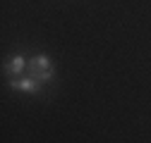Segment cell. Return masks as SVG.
<instances>
[{
  "mask_svg": "<svg viewBox=\"0 0 151 143\" xmlns=\"http://www.w3.org/2000/svg\"><path fill=\"white\" fill-rule=\"evenodd\" d=\"M27 64H29V62H27L22 55H14V57H10V62L5 64V72L12 74V76H22L24 69H27Z\"/></svg>",
  "mask_w": 151,
  "mask_h": 143,
  "instance_id": "3",
  "label": "cell"
},
{
  "mask_svg": "<svg viewBox=\"0 0 151 143\" xmlns=\"http://www.w3.org/2000/svg\"><path fill=\"white\" fill-rule=\"evenodd\" d=\"M10 86H12V91H24V93H39L41 88H43L41 81H36V79H31V76H24V79L14 76V79L10 81Z\"/></svg>",
  "mask_w": 151,
  "mask_h": 143,
  "instance_id": "2",
  "label": "cell"
},
{
  "mask_svg": "<svg viewBox=\"0 0 151 143\" xmlns=\"http://www.w3.org/2000/svg\"><path fill=\"white\" fill-rule=\"evenodd\" d=\"M27 69H29V76L36 79V81H41V84H46V81H50V79L55 76L53 64H50L48 55H43V52H41V55H34V57L29 60Z\"/></svg>",
  "mask_w": 151,
  "mask_h": 143,
  "instance_id": "1",
  "label": "cell"
}]
</instances>
